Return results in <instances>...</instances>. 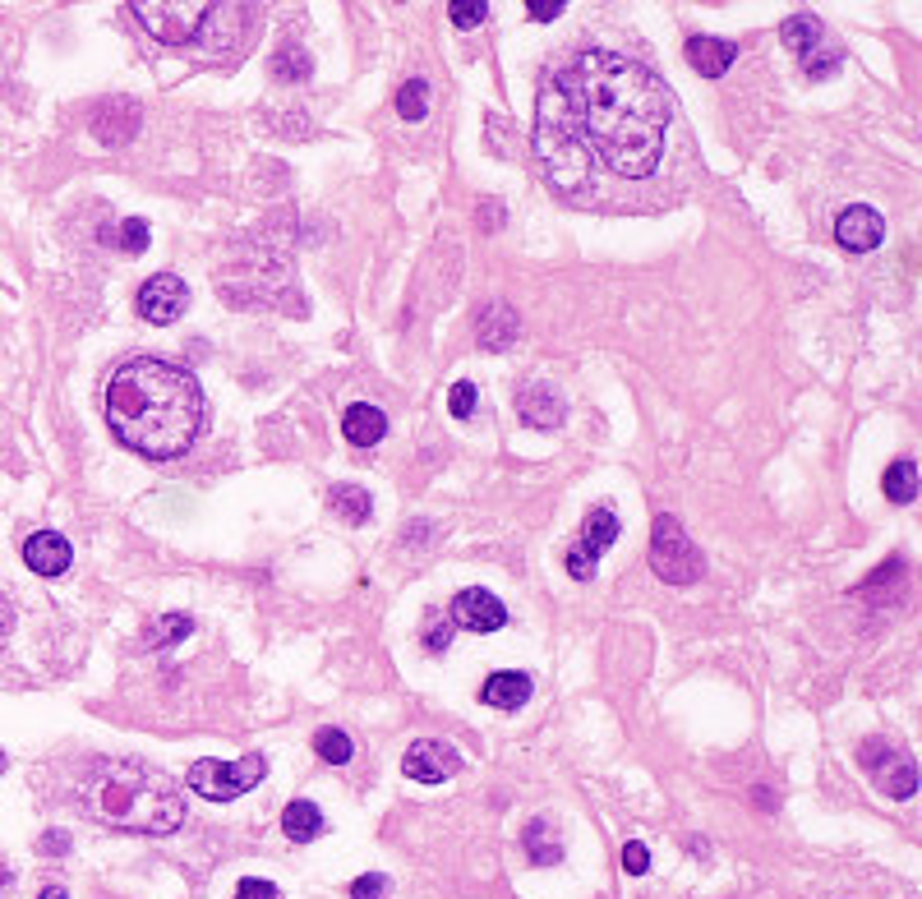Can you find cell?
<instances>
[{
	"label": "cell",
	"instance_id": "obj_1",
	"mask_svg": "<svg viewBox=\"0 0 922 899\" xmlns=\"http://www.w3.org/2000/svg\"><path fill=\"white\" fill-rule=\"evenodd\" d=\"M674 97L655 70L623 51H577L549 70L536 102V158L563 199L595 189V167L646 181L664 158Z\"/></svg>",
	"mask_w": 922,
	"mask_h": 899
},
{
	"label": "cell",
	"instance_id": "obj_2",
	"mask_svg": "<svg viewBox=\"0 0 922 899\" xmlns=\"http://www.w3.org/2000/svg\"><path fill=\"white\" fill-rule=\"evenodd\" d=\"M107 424L130 453L148 461L185 457V447L204 429V387L181 365L157 356L125 360L107 379Z\"/></svg>",
	"mask_w": 922,
	"mask_h": 899
},
{
	"label": "cell",
	"instance_id": "obj_3",
	"mask_svg": "<svg viewBox=\"0 0 922 899\" xmlns=\"http://www.w3.org/2000/svg\"><path fill=\"white\" fill-rule=\"evenodd\" d=\"M93 812L107 826L130 835H171L185 821V798L175 789V779H167L162 771H148L139 761H115L97 779Z\"/></svg>",
	"mask_w": 922,
	"mask_h": 899
},
{
	"label": "cell",
	"instance_id": "obj_4",
	"mask_svg": "<svg viewBox=\"0 0 922 899\" xmlns=\"http://www.w3.org/2000/svg\"><path fill=\"white\" fill-rule=\"evenodd\" d=\"M263 779H268V756L249 752L241 761H218V756L194 761L185 785H189V793L208 798V803H235V798H245L249 789H259Z\"/></svg>",
	"mask_w": 922,
	"mask_h": 899
},
{
	"label": "cell",
	"instance_id": "obj_5",
	"mask_svg": "<svg viewBox=\"0 0 922 899\" xmlns=\"http://www.w3.org/2000/svg\"><path fill=\"white\" fill-rule=\"evenodd\" d=\"M212 10H218V5H204V0H134V5H130V14L139 19V28L148 37H157V42H167V47L199 42Z\"/></svg>",
	"mask_w": 922,
	"mask_h": 899
},
{
	"label": "cell",
	"instance_id": "obj_6",
	"mask_svg": "<svg viewBox=\"0 0 922 899\" xmlns=\"http://www.w3.org/2000/svg\"><path fill=\"white\" fill-rule=\"evenodd\" d=\"M651 572L669 586H688L705 572V558L701 550L688 540V531L678 526V517H655V531H651Z\"/></svg>",
	"mask_w": 922,
	"mask_h": 899
},
{
	"label": "cell",
	"instance_id": "obj_7",
	"mask_svg": "<svg viewBox=\"0 0 922 899\" xmlns=\"http://www.w3.org/2000/svg\"><path fill=\"white\" fill-rule=\"evenodd\" d=\"M614 540H618V513L614 507H591V517L581 521V535L577 544L567 550V572H573L577 581H591L595 568H600V558L614 550Z\"/></svg>",
	"mask_w": 922,
	"mask_h": 899
},
{
	"label": "cell",
	"instance_id": "obj_8",
	"mask_svg": "<svg viewBox=\"0 0 922 899\" xmlns=\"http://www.w3.org/2000/svg\"><path fill=\"white\" fill-rule=\"evenodd\" d=\"M462 766H466L462 752L443 738H416L402 756V771H406V779H416V785H443V779H453Z\"/></svg>",
	"mask_w": 922,
	"mask_h": 899
},
{
	"label": "cell",
	"instance_id": "obj_9",
	"mask_svg": "<svg viewBox=\"0 0 922 899\" xmlns=\"http://www.w3.org/2000/svg\"><path fill=\"white\" fill-rule=\"evenodd\" d=\"M447 618H453V628H466V632H499L507 628V604L494 591H484V586H466L447 604Z\"/></svg>",
	"mask_w": 922,
	"mask_h": 899
},
{
	"label": "cell",
	"instance_id": "obj_10",
	"mask_svg": "<svg viewBox=\"0 0 922 899\" xmlns=\"http://www.w3.org/2000/svg\"><path fill=\"white\" fill-rule=\"evenodd\" d=\"M139 315L152 323V328H167L185 315V305H189V286L175 278V272H157V278H148L139 286Z\"/></svg>",
	"mask_w": 922,
	"mask_h": 899
},
{
	"label": "cell",
	"instance_id": "obj_11",
	"mask_svg": "<svg viewBox=\"0 0 922 899\" xmlns=\"http://www.w3.org/2000/svg\"><path fill=\"white\" fill-rule=\"evenodd\" d=\"M886 241V222H881V212L868 208V204H853L835 218V245H845L849 254H868Z\"/></svg>",
	"mask_w": 922,
	"mask_h": 899
},
{
	"label": "cell",
	"instance_id": "obj_12",
	"mask_svg": "<svg viewBox=\"0 0 922 899\" xmlns=\"http://www.w3.org/2000/svg\"><path fill=\"white\" fill-rule=\"evenodd\" d=\"M139 121H144V111L134 97H111V102L93 111V134L102 144H130L134 134H139Z\"/></svg>",
	"mask_w": 922,
	"mask_h": 899
},
{
	"label": "cell",
	"instance_id": "obj_13",
	"mask_svg": "<svg viewBox=\"0 0 922 899\" xmlns=\"http://www.w3.org/2000/svg\"><path fill=\"white\" fill-rule=\"evenodd\" d=\"M24 563L37 577H65L70 563H74V550L61 531H33L24 540Z\"/></svg>",
	"mask_w": 922,
	"mask_h": 899
},
{
	"label": "cell",
	"instance_id": "obj_14",
	"mask_svg": "<svg viewBox=\"0 0 922 899\" xmlns=\"http://www.w3.org/2000/svg\"><path fill=\"white\" fill-rule=\"evenodd\" d=\"M738 61V47L724 42V37H688V65L701 74V79H720V74H729V65Z\"/></svg>",
	"mask_w": 922,
	"mask_h": 899
},
{
	"label": "cell",
	"instance_id": "obj_15",
	"mask_svg": "<svg viewBox=\"0 0 922 899\" xmlns=\"http://www.w3.org/2000/svg\"><path fill=\"white\" fill-rule=\"evenodd\" d=\"M531 674H517V669H499V674H489L484 678V688H480V701L484 706H494V711H517L531 701Z\"/></svg>",
	"mask_w": 922,
	"mask_h": 899
},
{
	"label": "cell",
	"instance_id": "obj_16",
	"mask_svg": "<svg viewBox=\"0 0 922 899\" xmlns=\"http://www.w3.org/2000/svg\"><path fill=\"white\" fill-rule=\"evenodd\" d=\"M517 416L531 424V429H558L563 416H567V406H563V397H558L549 383H531V387H526V393L517 397Z\"/></svg>",
	"mask_w": 922,
	"mask_h": 899
},
{
	"label": "cell",
	"instance_id": "obj_17",
	"mask_svg": "<svg viewBox=\"0 0 922 899\" xmlns=\"http://www.w3.org/2000/svg\"><path fill=\"white\" fill-rule=\"evenodd\" d=\"M517 332H521L517 309H507L503 300H494L480 315V350H489V356H503V350L517 342Z\"/></svg>",
	"mask_w": 922,
	"mask_h": 899
},
{
	"label": "cell",
	"instance_id": "obj_18",
	"mask_svg": "<svg viewBox=\"0 0 922 899\" xmlns=\"http://www.w3.org/2000/svg\"><path fill=\"white\" fill-rule=\"evenodd\" d=\"M342 434H346L351 447H374L388 434V416L379 406L356 402V406H346V416H342Z\"/></svg>",
	"mask_w": 922,
	"mask_h": 899
},
{
	"label": "cell",
	"instance_id": "obj_19",
	"mask_svg": "<svg viewBox=\"0 0 922 899\" xmlns=\"http://www.w3.org/2000/svg\"><path fill=\"white\" fill-rule=\"evenodd\" d=\"M282 835L296 839V845H309V839L323 835V812L319 803H309V798H296V803L282 808Z\"/></svg>",
	"mask_w": 922,
	"mask_h": 899
},
{
	"label": "cell",
	"instance_id": "obj_20",
	"mask_svg": "<svg viewBox=\"0 0 922 899\" xmlns=\"http://www.w3.org/2000/svg\"><path fill=\"white\" fill-rule=\"evenodd\" d=\"M328 503L346 526H365L369 517H374V498H369V490H360V484H332Z\"/></svg>",
	"mask_w": 922,
	"mask_h": 899
},
{
	"label": "cell",
	"instance_id": "obj_21",
	"mask_svg": "<svg viewBox=\"0 0 922 899\" xmlns=\"http://www.w3.org/2000/svg\"><path fill=\"white\" fill-rule=\"evenodd\" d=\"M521 849H526V858H531L536 867L563 863V845H558V835H554V826H549V821H531V826H526Z\"/></svg>",
	"mask_w": 922,
	"mask_h": 899
},
{
	"label": "cell",
	"instance_id": "obj_22",
	"mask_svg": "<svg viewBox=\"0 0 922 899\" xmlns=\"http://www.w3.org/2000/svg\"><path fill=\"white\" fill-rule=\"evenodd\" d=\"M876 785L886 789V798H913L918 793V771H913V761L905 756V752H890V761H886V771H876Z\"/></svg>",
	"mask_w": 922,
	"mask_h": 899
},
{
	"label": "cell",
	"instance_id": "obj_23",
	"mask_svg": "<svg viewBox=\"0 0 922 899\" xmlns=\"http://www.w3.org/2000/svg\"><path fill=\"white\" fill-rule=\"evenodd\" d=\"M779 42L789 47V51H798L802 61H808V56L816 51V42H821V19H816V14H794V19H784Z\"/></svg>",
	"mask_w": 922,
	"mask_h": 899
},
{
	"label": "cell",
	"instance_id": "obj_24",
	"mask_svg": "<svg viewBox=\"0 0 922 899\" xmlns=\"http://www.w3.org/2000/svg\"><path fill=\"white\" fill-rule=\"evenodd\" d=\"M881 490H886V498L890 503H913L918 498V466L909 461V457H899V461H890L886 466V480H881Z\"/></svg>",
	"mask_w": 922,
	"mask_h": 899
},
{
	"label": "cell",
	"instance_id": "obj_25",
	"mask_svg": "<svg viewBox=\"0 0 922 899\" xmlns=\"http://www.w3.org/2000/svg\"><path fill=\"white\" fill-rule=\"evenodd\" d=\"M314 752H319V761H328V766H346L351 752H356V742H351L342 729H319L314 734Z\"/></svg>",
	"mask_w": 922,
	"mask_h": 899
},
{
	"label": "cell",
	"instance_id": "obj_26",
	"mask_svg": "<svg viewBox=\"0 0 922 899\" xmlns=\"http://www.w3.org/2000/svg\"><path fill=\"white\" fill-rule=\"evenodd\" d=\"M397 111H402V121H425V115H429V84H425V79L402 84Z\"/></svg>",
	"mask_w": 922,
	"mask_h": 899
},
{
	"label": "cell",
	"instance_id": "obj_27",
	"mask_svg": "<svg viewBox=\"0 0 922 899\" xmlns=\"http://www.w3.org/2000/svg\"><path fill=\"white\" fill-rule=\"evenodd\" d=\"M309 70H314V65H309V56H305L300 47H296V51L286 47V51L272 56V74H278L282 84H300V79H309Z\"/></svg>",
	"mask_w": 922,
	"mask_h": 899
},
{
	"label": "cell",
	"instance_id": "obj_28",
	"mask_svg": "<svg viewBox=\"0 0 922 899\" xmlns=\"http://www.w3.org/2000/svg\"><path fill=\"white\" fill-rule=\"evenodd\" d=\"M189 632H194V618H185V614H167V618L148 632V641H152V646H171V641H185Z\"/></svg>",
	"mask_w": 922,
	"mask_h": 899
},
{
	"label": "cell",
	"instance_id": "obj_29",
	"mask_svg": "<svg viewBox=\"0 0 922 899\" xmlns=\"http://www.w3.org/2000/svg\"><path fill=\"white\" fill-rule=\"evenodd\" d=\"M420 637H425V651H447V641H453V618H443L439 609H429Z\"/></svg>",
	"mask_w": 922,
	"mask_h": 899
},
{
	"label": "cell",
	"instance_id": "obj_30",
	"mask_svg": "<svg viewBox=\"0 0 922 899\" xmlns=\"http://www.w3.org/2000/svg\"><path fill=\"white\" fill-rule=\"evenodd\" d=\"M476 397H480V387L476 383H453V393H447V410H453V420H470L476 416Z\"/></svg>",
	"mask_w": 922,
	"mask_h": 899
},
{
	"label": "cell",
	"instance_id": "obj_31",
	"mask_svg": "<svg viewBox=\"0 0 922 899\" xmlns=\"http://www.w3.org/2000/svg\"><path fill=\"white\" fill-rule=\"evenodd\" d=\"M121 249L125 254H144L148 249V222L144 218H125L121 222Z\"/></svg>",
	"mask_w": 922,
	"mask_h": 899
},
{
	"label": "cell",
	"instance_id": "obj_32",
	"mask_svg": "<svg viewBox=\"0 0 922 899\" xmlns=\"http://www.w3.org/2000/svg\"><path fill=\"white\" fill-rule=\"evenodd\" d=\"M447 19H453L457 28H480L489 19V5L484 0H470V5H447Z\"/></svg>",
	"mask_w": 922,
	"mask_h": 899
},
{
	"label": "cell",
	"instance_id": "obj_33",
	"mask_svg": "<svg viewBox=\"0 0 922 899\" xmlns=\"http://www.w3.org/2000/svg\"><path fill=\"white\" fill-rule=\"evenodd\" d=\"M623 867H627V876H646V872H651V849H646L641 839H627V845H623Z\"/></svg>",
	"mask_w": 922,
	"mask_h": 899
},
{
	"label": "cell",
	"instance_id": "obj_34",
	"mask_svg": "<svg viewBox=\"0 0 922 899\" xmlns=\"http://www.w3.org/2000/svg\"><path fill=\"white\" fill-rule=\"evenodd\" d=\"M383 895H388L383 872H369V876H356V882H351V899H383Z\"/></svg>",
	"mask_w": 922,
	"mask_h": 899
},
{
	"label": "cell",
	"instance_id": "obj_35",
	"mask_svg": "<svg viewBox=\"0 0 922 899\" xmlns=\"http://www.w3.org/2000/svg\"><path fill=\"white\" fill-rule=\"evenodd\" d=\"M235 899H282V890L263 882V876H245V882L235 886Z\"/></svg>",
	"mask_w": 922,
	"mask_h": 899
},
{
	"label": "cell",
	"instance_id": "obj_36",
	"mask_svg": "<svg viewBox=\"0 0 922 899\" xmlns=\"http://www.w3.org/2000/svg\"><path fill=\"white\" fill-rule=\"evenodd\" d=\"M835 70H839V56H835V51H826V56H808V74H812V79H831Z\"/></svg>",
	"mask_w": 922,
	"mask_h": 899
},
{
	"label": "cell",
	"instance_id": "obj_37",
	"mask_svg": "<svg viewBox=\"0 0 922 899\" xmlns=\"http://www.w3.org/2000/svg\"><path fill=\"white\" fill-rule=\"evenodd\" d=\"M563 10H567L563 0H531V5H526V14H531L536 24H549V19H558Z\"/></svg>",
	"mask_w": 922,
	"mask_h": 899
},
{
	"label": "cell",
	"instance_id": "obj_38",
	"mask_svg": "<svg viewBox=\"0 0 922 899\" xmlns=\"http://www.w3.org/2000/svg\"><path fill=\"white\" fill-rule=\"evenodd\" d=\"M37 849H42V853H70V835H65V830H47Z\"/></svg>",
	"mask_w": 922,
	"mask_h": 899
},
{
	"label": "cell",
	"instance_id": "obj_39",
	"mask_svg": "<svg viewBox=\"0 0 922 899\" xmlns=\"http://www.w3.org/2000/svg\"><path fill=\"white\" fill-rule=\"evenodd\" d=\"M10 632H14V604H10L5 595H0V646L10 641Z\"/></svg>",
	"mask_w": 922,
	"mask_h": 899
},
{
	"label": "cell",
	"instance_id": "obj_40",
	"mask_svg": "<svg viewBox=\"0 0 922 899\" xmlns=\"http://www.w3.org/2000/svg\"><path fill=\"white\" fill-rule=\"evenodd\" d=\"M499 222H503V204H484V226L494 231Z\"/></svg>",
	"mask_w": 922,
	"mask_h": 899
},
{
	"label": "cell",
	"instance_id": "obj_41",
	"mask_svg": "<svg viewBox=\"0 0 922 899\" xmlns=\"http://www.w3.org/2000/svg\"><path fill=\"white\" fill-rule=\"evenodd\" d=\"M37 899H70V895H65L61 886H47V890H42V895H37Z\"/></svg>",
	"mask_w": 922,
	"mask_h": 899
},
{
	"label": "cell",
	"instance_id": "obj_42",
	"mask_svg": "<svg viewBox=\"0 0 922 899\" xmlns=\"http://www.w3.org/2000/svg\"><path fill=\"white\" fill-rule=\"evenodd\" d=\"M10 882H14V872H10V867H5V863H0V890H5V886H10Z\"/></svg>",
	"mask_w": 922,
	"mask_h": 899
},
{
	"label": "cell",
	"instance_id": "obj_43",
	"mask_svg": "<svg viewBox=\"0 0 922 899\" xmlns=\"http://www.w3.org/2000/svg\"><path fill=\"white\" fill-rule=\"evenodd\" d=\"M5 766H10V761H5V752H0V775H5Z\"/></svg>",
	"mask_w": 922,
	"mask_h": 899
}]
</instances>
